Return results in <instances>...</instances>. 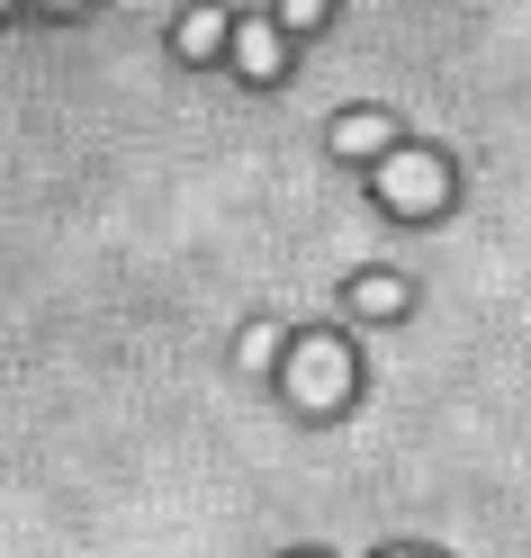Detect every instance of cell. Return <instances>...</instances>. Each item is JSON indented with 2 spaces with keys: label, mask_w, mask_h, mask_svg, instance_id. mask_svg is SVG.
Here are the masks:
<instances>
[{
  "label": "cell",
  "mask_w": 531,
  "mask_h": 558,
  "mask_svg": "<svg viewBox=\"0 0 531 558\" xmlns=\"http://www.w3.org/2000/svg\"><path fill=\"white\" fill-rule=\"evenodd\" d=\"M279 388H289L298 414H334V405L351 397V352H342L334 333H306V342H289V369H279Z\"/></svg>",
  "instance_id": "cell-1"
},
{
  "label": "cell",
  "mask_w": 531,
  "mask_h": 558,
  "mask_svg": "<svg viewBox=\"0 0 531 558\" xmlns=\"http://www.w3.org/2000/svg\"><path fill=\"white\" fill-rule=\"evenodd\" d=\"M378 198H387V207H406V217H433V207L450 198V162H442V154H423V145L378 154Z\"/></svg>",
  "instance_id": "cell-2"
},
{
  "label": "cell",
  "mask_w": 531,
  "mask_h": 558,
  "mask_svg": "<svg viewBox=\"0 0 531 558\" xmlns=\"http://www.w3.org/2000/svg\"><path fill=\"white\" fill-rule=\"evenodd\" d=\"M234 63H243V82H279V63H289L279 27L270 19H234Z\"/></svg>",
  "instance_id": "cell-3"
},
{
  "label": "cell",
  "mask_w": 531,
  "mask_h": 558,
  "mask_svg": "<svg viewBox=\"0 0 531 558\" xmlns=\"http://www.w3.org/2000/svg\"><path fill=\"white\" fill-rule=\"evenodd\" d=\"M334 154H351V162L397 154V126H387V109H351V118H334Z\"/></svg>",
  "instance_id": "cell-4"
},
{
  "label": "cell",
  "mask_w": 531,
  "mask_h": 558,
  "mask_svg": "<svg viewBox=\"0 0 531 558\" xmlns=\"http://www.w3.org/2000/svg\"><path fill=\"white\" fill-rule=\"evenodd\" d=\"M351 306H361V316H406V279L397 270H361V279H351Z\"/></svg>",
  "instance_id": "cell-5"
},
{
  "label": "cell",
  "mask_w": 531,
  "mask_h": 558,
  "mask_svg": "<svg viewBox=\"0 0 531 558\" xmlns=\"http://www.w3.org/2000/svg\"><path fill=\"white\" fill-rule=\"evenodd\" d=\"M226 46V10L217 0H190V19H181V54H217Z\"/></svg>",
  "instance_id": "cell-6"
},
{
  "label": "cell",
  "mask_w": 531,
  "mask_h": 558,
  "mask_svg": "<svg viewBox=\"0 0 531 558\" xmlns=\"http://www.w3.org/2000/svg\"><path fill=\"white\" fill-rule=\"evenodd\" d=\"M243 361L270 369V361H279V333H270V325H253V333H243Z\"/></svg>",
  "instance_id": "cell-7"
},
{
  "label": "cell",
  "mask_w": 531,
  "mask_h": 558,
  "mask_svg": "<svg viewBox=\"0 0 531 558\" xmlns=\"http://www.w3.org/2000/svg\"><path fill=\"white\" fill-rule=\"evenodd\" d=\"M325 10H334V0H279V19H289V27H325Z\"/></svg>",
  "instance_id": "cell-8"
},
{
  "label": "cell",
  "mask_w": 531,
  "mask_h": 558,
  "mask_svg": "<svg viewBox=\"0 0 531 558\" xmlns=\"http://www.w3.org/2000/svg\"><path fill=\"white\" fill-rule=\"evenodd\" d=\"M46 10H82V0H46Z\"/></svg>",
  "instance_id": "cell-9"
},
{
  "label": "cell",
  "mask_w": 531,
  "mask_h": 558,
  "mask_svg": "<svg viewBox=\"0 0 531 558\" xmlns=\"http://www.w3.org/2000/svg\"><path fill=\"white\" fill-rule=\"evenodd\" d=\"M397 558H423V549H397Z\"/></svg>",
  "instance_id": "cell-10"
},
{
  "label": "cell",
  "mask_w": 531,
  "mask_h": 558,
  "mask_svg": "<svg viewBox=\"0 0 531 558\" xmlns=\"http://www.w3.org/2000/svg\"><path fill=\"white\" fill-rule=\"evenodd\" d=\"M0 10H10V0H0Z\"/></svg>",
  "instance_id": "cell-11"
}]
</instances>
